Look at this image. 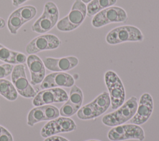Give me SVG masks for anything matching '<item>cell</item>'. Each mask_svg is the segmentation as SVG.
<instances>
[{
	"label": "cell",
	"mask_w": 159,
	"mask_h": 141,
	"mask_svg": "<svg viewBox=\"0 0 159 141\" xmlns=\"http://www.w3.org/2000/svg\"><path fill=\"white\" fill-rule=\"evenodd\" d=\"M111 106V99L107 92H103L91 102L81 107L77 117L81 120L95 119L104 113Z\"/></svg>",
	"instance_id": "cell-4"
},
{
	"label": "cell",
	"mask_w": 159,
	"mask_h": 141,
	"mask_svg": "<svg viewBox=\"0 0 159 141\" xmlns=\"http://www.w3.org/2000/svg\"><path fill=\"white\" fill-rule=\"evenodd\" d=\"M84 4H86V3H88V2H89L91 1H92V0H81Z\"/></svg>",
	"instance_id": "cell-32"
},
{
	"label": "cell",
	"mask_w": 159,
	"mask_h": 141,
	"mask_svg": "<svg viewBox=\"0 0 159 141\" xmlns=\"http://www.w3.org/2000/svg\"><path fill=\"white\" fill-rule=\"evenodd\" d=\"M61 42L53 34H43L32 39L26 46L25 51L29 54H34L39 52L58 48Z\"/></svg>",
	"instance_id": "cell-11"
},
{
	"label": "cell",
	"mask_w": 159,
	"mask_h": 141,
	"mask_svg": "<svg viewBox=\"0 0 159 141\" xmlns=\"http://www.w3.org/2000/svg\"><path fill=\"white\" fill-rule=\"evenodd\" d=\"M42 61L45 67L53 72H66L74 69L79 64V59L74 56L60 58L46 57Z\"/></svg>",
	"instance_id": "cell-14"
},
{
	"label": "cell",
	"mask_w": 159,
	"mask_h": 141,
	"mask_svg": "<svg viewBox=\"0 0 159 141\" xmlns=\"http://www.w3.org/2000/svg\"><path fill=\"white\" fill-rule=\"evenodd\" d=\"M64 141H69V140H68V139H65V140H64Z\"/></svg>",
	"instance_id": "cell-34"
},
{
	"label": "cell",
	"mask_w": 159,
	"mask_h": 141,
	"mask_svg": "<svg viewBox=\"0 0 159 141\" xmlns=\"http://www.w3.org/2000/svg\"><path fill=\"white\" fill-rule=\"evenodd\" d=\"M0 61L11 64H20L27 61V57L22 53L11 50L0 44Z\"/></svg>",
	"instance_id": "cell-17"
},
{
	"label": "cell",
	"mask_w": 159,
	"mask_h": 141,
	"mask_svg": "<svg viewBox=\"0 0 159 141\" xmlns=\"http://www.w3.org/2000/svg\"><path fill=\"white\" fill-rule=\"evenodd\" d=\"M67 101L80 108L81 107L83 101V93L81 89L75 84L70 88V95Z\"/></svg>",
	"instance_id": "cell-21"
},
{
	"label": "cell",
	"mask_w": 159,
	"mask_h": 141,
	"mask_svg": "<svg viewBox=\"0 0 159 141\" xmlns=\"http://www.w3.org/2000/svg\"><path fill=\"white\" fill-rule=\"evenodd\" d=\"M14 68V66L11 64H3L0 65V79H4L9 75Z\"/></svg>",
	"instance_id": "cell-26"
},
{
	"label": "cell",
	"mask_w": 159,
	"mask_h": 141,
	"mask_svg": "<svg viewBox=\"0 0 159 141\" xmlns=\"http://www.w3.org/2000/svg\"><path fill=\"white\" fill-rule=\"evenodd\" d=\"M137 106V99L135 96H132L116 111L104 115L102 118V122L109 127L123 124L133 118L136 113Z\"/></svg>",
	"instance_id": "cell-1"
},
{
	"label": "cell",
	"mask_w": 159,
	"mask_h": 141,
	"mask_svg": "<svg viewBox=\"0 0 159 141\" xmlns=\"http://www.w3.org/2000/svg\"><path fill=\"white\" fill-rule=\"evenodd\" d=\"M127 20V14L122 7L112 6L107 7L93 16L91 25L99 28L111 23H124Z\"/></svg>",
	"instance_id": "cell-7"
},
{
	"label": "cell",
	"mask_w": 159,
	"mask_h": 141,
	"mask_svg": "<svg viewBox=\"0 0 159 141\" xmlns=\"http://www.w3.org/2000/svg\"><path fill=\"white\" fill-rule=\"evenodd\" d=\"M68 95L66 92L60 88H50L43 89L35 95L32 103L35 106L48 105L53 103H61L66 101Z\"/></svg>",
	"instance_id": "cell-12"
},
{
	"label": "cell",
	"mask_w": 159,
	"mask_h": 141,
	"mask_svg": "<svg viewBox=\"0 0 159 141\" xmlns=\"http://www.w3.org/2000/svg\"><path fill=\"white\" fill-rule=\"evenodd\" d=\"M17 92L9 80L0 79V95L9 101H14L17 98Z\"/></svg>",
	"instance_id": "cell-19"
},
{
	"label": "cell",
	"mask_w": 159,
	"mask_h": 141,
	"mask_svg": "<svg viewBox=\"0 0 159 141\" xmlns=\"http://www.w3.org/2000/svg\"><path fill=\"white\" fill-rule=\"evenodd\" d=\"M87 16L86 5L81 0H75L69 13L58 21L57 28L61 32H71L78 28Z\"/></svg>",
	"instance_id": "cell-2"
},
{
	"label": "cell",
	"mask_w": 159,
	"mask_h": 141,
	"mask_svg": "<svg viewBox=\"0 0 159 141\" xmlns=\"http://www.w3.org/2000/svg\"><path fill=\"white\" fill-rule=\"evenodd\" d=\"M90 141H99V140H90Z\"/></svg>",
	"instance_id": "cell-33"
},
{
	"label": "cell",
	"mask_w": 159,
	"mask_h": 141,
	"mask_svg": "<svg viewBox=\"0 0 159 141\" xmlns=\"http://www.w3.org/2000/svg\"><path fill=\"white\" fill-rule=\"evenodd\" d=\"M107 138L111 141H124L126 140L145 139L143 129L139 125L134 124H121L112 127L107 133Z\"/></svg>",
	"instance_id": "cell-8"
},
{
	"label": "cell",
	"mask_w": 159,
	"mask_h": 141,
	"mask_svg": "<svg viewBox=\"0 0 159 141\" xmlns=\"http://www.w3.org/2000/svg\"><path fill=\"white\" fill-rule=\"evenodd\" d=\"M79 109V107H77L70 103L68 101H66V102L60 108L59 110L60 114L61 116L69 118L76 114Z\"/></svg>",
	"instance_id": "cell-25"
},
{
	"label": "cell",
	"mask_w": 159,
	"mask_h": 141,
	"mask_svg": "<svg viewBox=\"0 0 159 141\" xmlns=\"http://www.w3.org/2000/svg\"><path fill=\"white\" fill-rule=\"evenodd\" d=\"M153 110V100L148 93H143L139 101L135 115L130 120L131 124L142 125L145 123L151 116Z\"/></svg>",
	"instance_id": "cell-13"
},
{
	"label": "cell",
	"mask_w": 159,
	"mask_h": 141,
	"mask_svg": "<svg viewBox=\"0 0 159 141\" xmlns=\"http://www.w3.org/2000/svg\"><path fill=\"white\" fill-rule=\"evenodd\" d=\"M86 141H90V140H86Z\"/></svg>",
	"instance_id": "cell-35"
},
{
	"label": "cell",
	"mask_w": 159,
	"mask_h": 141,
	"mask_svg": "<svg viewBox=\"0 0 159 141\" xmlns=\"http://www.w3.org/2000/svg\"><path fill=\"white\" fill-rule=\"evenodd\" d=\"M5 130V128L3 127L2 126H0V135L2 133V132Z\"/></svg>",
	"instance_id": "cell-31"
},
{
	"label": "cell",
	"mask_w": 159,
	"mask_h": 141,
	"mask_svg": "<svg viewBox=\"0 0 159 141\" xmlns=\"http://www.w3.org/2000/svg\"><path fill=\"white\" fill-rule=\"evenodd\" d=\"M11 80L16 91L22 96L34 98L37 94L27 79L25 66L22 64L14 66L11 72Z\"/></svg>",
	"instance_id": "cell-9"
},
{
	"label": "cell",
	"mask_w": 159,
	"mask_h": 141,
	"mask_svg": "<svg viewBox=\"0 0 159 141\" xmlns=\"http://www.w3.org/2000/svg\"><path fill=\"white\" fill-rule=\"evenodd\" d=\"M104 82L109 91L112 109H116L125 101V92L123 83L119 75L111 70L105 72Z\"/></svg>",
	"instance_id": "cell-5"
},
{
	"label": "cell",
	"mask_w": 159,
	"mask_h": 141,
	"mask_svg": "<svg viewBox=\"0 0 159 141\" xmlns=\"http://www.w3.org/2000/svg\"><path fill=\"white\" fill-rule=\"evenodd\" d=\"M65 139V138L61 137V136L52 135V136L47 137L46 139L44 140V141H64Z\"/></svg>",
	"instance_id": "cell-28"
},
{
	"label": "cell",
	"mask_w": 159,
	"mask_h": 141,
	"mask_svg": "<svg viewBox=\"0 0 159 141\" xmlns=\"http://www.w3.org/2000/svg\"><path fill=\"white\" fill-rule=\"evenodd\" d=\"M59 11L57 5L52 1H48L44 5L41 16L34 22L31 29L37 33H45L57 25Z\"/></svg>",
	"instance_id": "cell-6"
},
{
	"label": "cell",
	"mask_w": 159,
	"mask_h": 141,
	"mask_svg": "<svg viewBox=\"0 0 159 141\" xmlns=\"http://www.w3.org/2000/svg\"><path fill=\"white\" fill-rule=\"evenodd\" d=\"M144 39L142 31L134 25L119 26L111 30L106 36V41L111 45L124 42H141Z\"/></svg>",
	"instance_id": "cell-3"
},
{
	"label": "cell",
	"mask_w": 159,
	"mask_h": 141,
	"mask_svg": "<svg viewBox=\"0 0 159 141\" xmlns=\"http://www.w3.org/2000/svg\"><path fill=\"white\" fill-rule=\"evenodd\" d=\"M5 25H6L5 20L2 18L0 17V29L4 28L5 27Z\"/></svg>",
	"instance_id": "cell-30"
},
{
	"label": "cell",
	"mask_w": 159,
	"mask_h": 141,
	"mask_svg": "<svg viewBox=\"0 0 159 141\" xmlns=\"http://www.w3.org/2000/svg\"><path fill=\"white\" fill-rule=\"evenodd\" d=\"M0 141H13L12 135L7 129H5L0 135Z\"/></svg>",
	"instance_id": "cell-27"
},
{
	"label": "cell",
	"mask_w": 159,
	"mask_h": 141,
	"mask_svg": "<svg viewBox=\"0 0 159 141\" xmlns=\"http://www.w3.org/2000/svg\"><path fill=\"white\" fill-rule=\"evenodd\" d=\"M26 62L30 73V83L34 85L42 83L45 75V67L42 60L35 54H29Z\"/></svg>",
	"instance_id": "cell-16"
},
{
	"label": "cell",
	"mask_w": 159,
	"mask_h": 141,
	"mask_svg": "<svg viewBox=\"0 0 159 141\" xmlns=\"http://www.w3.org/2000/svg\"><path fill=\"white\" fill-rule=\"evenodd\" d=\"M24 24L31 20L37 14V9L33 6H25L16 9Z\"/></svg>",
	"instance_id": "cell-23"
},
{
	"label": "cell",
	"mask_w": 159,
	"mask_h": 141,
	"mask_svg": "<svg viewBox=\"0 0 159 141\" xmlns=\"http://www.w3.org/2000/svg\"><path fill=\"white\" fill-rule=\"evenodd\" d=\"M45 121V117L41 106L32 109L27 116V125L34 126L36 123Z\"/></svg>",
	"instance_id": "cell-22"
},
{
	"label": "cell",
	"mask_w": 159,
	"mask_h": 141,
	"mask_svg": "<svg viewBox=\"0 0 159 141\" xmlns=\"http://www.w3.org/2000/svg\"><path fill=\"white\" fill-rule=\"evenodd\" d=\"M28 0H12V5L15 7H18L20 4H22L25 2H26Z\"/></svg>",
	"instance_id": "cell-29"
},
{
	"label": "cell",
	"mask_w": 159,
	"mask_h": 141,
	"mask_svg": "<svg viewBox=\"0 0 159 141\" xmlns=\"http://www.w3.org/2000/svg\"><path fill=\"white\" fill-rule=\"evenodd\" d=\"M41 107L43 112L45 121H50L59 117L60 111L55 106L45 105L41 106Z\"/></svg>",
	"instance_id": "cell-24"
},
{
	"label": "cell",
	"mask_w": 159,
	"mask_h": 141,
	"mask_svg": "<svg viewBox=\"0 0 159 141\" xmlns=\"http://www.w3.org/2000/svg\"><path fill=\"white\" fill-rule=\"evenodd\" d=\"M75 121L68 117H58L50 120L42 128L40 134L42 137L47 138L58 133L70 132L76 129Z\"/></svg>",
	"instance_id": "cell-10"
},
{
	"label": "cell",
	"mask_w": 159,
	"mask_h": 141,
	"mask_svg": "<svg viewBox=\"0 0 159 141\" xmlns=\"http://www.w3.org/2000/svg\"><path fill=\"white\" fill-rule=\"evenodd\" d=\"M117 0H92L86 6L87 16L91 17L101 11L114 6Z\"/></svg>",
	"instance_id": "cell-18"
},
{
	"label": "cell",
	"mask_w": 159,
	"mask_h": 141,
	"mask_svg": "<svg viewBox=\"0 0 159 141\" xmlns=\"http://www.w3.org/2000/svg\"><path fill=\"white\" fill-rule=\"evenodd\" d=\"M75 84L73 77L65 72H55L47 75L41 83L40 88L71 87Z\"/></svg>",
	"instance_id": "cell-15"
},
{
	"label": "cell",
	"mask_w": 159,
	"mask_h": 141,
	"mask_svg": "<svg viewBox=\"0 0 159 141\" xmlns=\"http://www.w3.org/2000/svg\"><path fill=\"white\" fill-rule=\"evenodd\" d=\"M24 24V23L17 10H15L11 13L7 22L9 31L12 35H16L19 29H20Z\"/></svg>",
	"instance_id": "cell-20"
}]
</instances>
